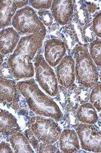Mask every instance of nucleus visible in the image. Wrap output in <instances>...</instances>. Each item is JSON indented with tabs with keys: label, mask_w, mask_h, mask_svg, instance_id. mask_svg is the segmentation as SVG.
Listing matches in <instances>:
<instances>
[{
	"label": "nucleus",
	"mask_w": 101,
	"mask_h": 153,
	"mask_svg": "<svg viewBox=\"0 0 101 153\" xmlns=\"http://www.w3.org/2000/svg\"><path fill=\"white\" fill-rule=\"evenodd\" d=\"M46 32L31 34L22 37L19 41L7 63L14 78L25 79L33 77L35 71L32 61L41 48Z\"/></svg>",
	"instance_id": "1"
},
{
	"label": "nucleus",
	"mask_w": 101,
	"mask_h": 153,
	"mask_svg": "<svg viewBox=\"0 0 101 153\" xmlns=\"http://www.w3.org/2000/svg\"><path fill=\"white\" fill-rule=\"evenodd\" d=\"M17 89L24 97L28 107L37 115L50 117L60 121L63 115L53 100L40 90L33 78L18 82Z\"/></svg>",
	"instance_id": "2"
},
{
	"label": "nucleus",
	"mask_w": 101,
	"mask_h": 153,
	"mask_svg": "<svg viewBox=\"0 0 101 153\" xmlns=\"http://www.w3.org/2000/svg\"><path fill=\"white\" fill-rule=\"evenodd\" d=\"M88 47L77 45L72 51L75 60V75L80 86L94 87L99 81V73L88 51Z\"/></svg>",
	"instance_id": "3"
},
{
	"label": "nucleus",
	"mask_w": 101,
	"mask_h": 153,
	"mask_svg": "<svg viewBox=\"0 0 101 153\" xmlns=\"http://www.w3.org/2000/svg\"><path fill=\"white\" fill-rule=\"evenodd\" d=\"M28 127L39 141L52 144L59 140L62 132L59 125L51 118L32 117L28 122Z\"/></svg>",
	"instance_id": "4"
},
{
	"label": "nucleus",
	"mask_w": 101,
	"mask_h": 153,
	"mask_svg": "<svg viewBox=\"0 0 101 153\" xmlns=\"http://www.w3.org/2000/svg\"><path fill=\"white\" fill-rule=\"evenodd\" d=\"M12 25L21 35L46 31L35 10L26 6L16 12L12 19Z\"/></svg>",
	"instance_id": "5"
},
{
	"label": "nucleus",
	"mask_w": 101,
	"mask_h": 153,
	"mask_svg": "<svg viewBox=\"0 0 101 153\" xmlns=\"http://www.w3.org/2000/svg\"><path fill=\"white\" fill-rule=\"evenodd\" d=\"M36 79L40 86L51 97L58 92V82L53 69L43 56L38 54L34 60Z\"/></svg>",
	"instance_id": "6"
},
{
	"label": "nucleus",
	"mask_w": 101,
	"mask_h": 153,
	"mask_svg": "<svg viewBox=\"0 0 101 153\" xmlns=\"http://www.w3.org/2000/svg\"><path fill=\"white\" fill-rule=\"evenodd\" d=\"M76 131L83 150L96 153L101 152V130L96 125L79 124Z\"/></svg>",
	"instance_id": "7"
},
{
	"label": "nucleus",
	"mask_w": 101,
	"mask_h": 153,
	"mask_svg": "<svg viewBox=\"0 0 101 153\" xmlns=\"http://www.w3.org/2000/svg\"><path fill=\"white\" fill-rule=\"evenodd\" d=\"M57 81L61 86L68 88L74 83L75 61L72 57L66 55L60 61L56 70Z\"/></svg>",
	"instance_id": "8"
},
{
	"label": "nucleus",
	"mask_w": 101,
	"mask_h": 153,
	"mask_svg": "<svg viewBox=\"0 0 101 153\" xmlns=\"http://www.w3.org/2000/svg\"><path fill=\"white\" fill-rule=\"evenodd\" d=\"M66 49L61 40L52 38L46 40L44 47V54L50 66L56 67L64 57Z\"/></svg>",
	"instance_id": "9"
},
{
	"label": "nucleus",
	"mask_w": 101,
	"mask_h": 153,
	"mask_svg": "<svg viewBox=\"0 0 101 153\" xmlns=\"http://www.w3.org/2000/svg\"><path fill=\"white\" fill-rule=\"evenodd\" d=\"M77 87L78 86L75 84L68 88L61 85L58 86V92L55 100L59 102L63 110L66 111H75L80 106Z\"/></svg>",
	"instance_id": "10"
},
{
	"label": "nucleus",
	"mask_w": 101,
	"mask_h": 153,
	"mask_svg": "<svg viewBox=\"0 0 101 153\" xmlns=\"http://www.w3.org/2000/svg\"><path fill=\"white\" fill-rule=\"evenodd\" d=\"M19 96L15 82L0 76V102L11 105L16 111L19 109Z\"/></svg>",
	"instance_id": "11"
},
{
	"label": "nucleus",
	"mask_w": 101,
	"mask_h": 153,
	"mask_svg": "<svg viewBox=\"0 0 101 153\" xmlns=\"http://www.w3.org/2000/svg\"><path fill=\"white\" fill-rule=\"evenodd\" d=\"M51 12L55 21L61 25H67L73 14L72 1H53Z\"/></svg>",
	"instance_id": "12"
},
{
	"label": "nucleus",
	"mask_w": 101,
	"mask_h": 153,
	"mask_svg": "<svg viewBox=\"0 0 101 153\" xmlns=\"http://www.w3.org/2000/svg\"><path fill=\"white\" fill-rule=\"evenodd\" d=\"M28 3V1H0V29L10 25L17 9Z\"/></svg>",
	"instance_id": "13"
},
{
	"label": "nucleus",
	"mask_w": 101,
	"mask_h": 153,
	"mask_svg": "<svg viewBox=\"0 0 101 153\" xmlns=\"http://www.w3.org/2000/svg\"><path fill=\"white\" fill-rule=\"evenodd\" d=\"M20 36L18 33L12 27L5 28L0 31V51L3 55L13 52L17 44Z\"/></svg>",
	"instance_id": "14"
},
{
	"label": "nucleus",
	"mask_w": 101,
	"mask_h": 153,
	"mask_svg": "<svg viewBox=\"0 0 101 153\" xmlns=\"http://www.w3.org/2000/svg\"><path fill=\"white\" fill-rule=\"evenodd\" d=\"M59 139L60 148L63 153H75L80 150L78 137L73 129L63 130Z\"/></svg>",
	"instance_id": "15"
},
{
	"label": "nucleus",
	"mask_w": 101,
	"mask_h": 153,
	"mask_svg": "<svg viewBox=\"0 0 101 153\" xmlns=\"http://www.w3.org/2000/svg\"><path fill=\"white\" fill-rule=\"evenodd\" d=\"M17 119L9 112L0 108V132L6 135H11L20 130Z\"/></svg>",
	"instance_id": "16"
},
{
	"label": "nucleus",
	"mask_w": 101,
	"mask_h": 153,
	"mask_svg": "<svg viewBox=\"0 0 101 153\" xmlns=\"http://www.w3.org/2000/svg\"><path fill=\"white\" fill-rule=\"evenodd\" d=\"M59 36L63 40L68 54H70L77 45H79L77 36L73 25L68 22V24L62 27L58 32Z\"/></svg>",
	"instance_id": "17"
},
{
	"label": "nucleus",
	"mask_w": 101,
	"mask_h": 153,
	"mask_svg": "<svg viewBox=\"0 0 101 153\" xmlns=\"http://www.w3.org/2000/svg\"><path fill=\"white\" fill-rule=\"evenodd\" d=\"M86 1H73V15L71 19L80 26H83L91 22V15L86 8Z\"/></svg>",
	"instance_id": "18"
},
{
	"label": "nucleus",
	"mask_w": 101,
	"mask_h": 153,
	"mask_svg": "<svg viewBox=\"0 0 101 153\" xmlns=\"http://www.w3.org/2000/svg\"><path fill=\"white\" fill-rule=\"evenodd\" d=\"M76 116L78 121L86 124H94L98 122V116L96 110L91 103H83L76 110Z\"/></svg>",
	"instance_id": "19"
},
{
	"label": "nucleus",
	"mask_w": 101,
	"mask_h": 153,
	"mask_svg": "<svg viewBox=\"0 0 101 153\" xmlns=\"http://www.w3.org/2000/svg\"><path fill=\"white\" fill-rule=\"evenodd\" d=\"M10 142L15 153H34L28 140L18 131L11 135Z\"/></svg>",
	"instance_id": "20"
},
{
	"label": "nucleus",
	"mask_w": 101,
	"mask_h": 153,
	"mask_svg": "<svg viewBox=\"0 0 101 153\" xmlns=\"http://www.w3.org/2000/svg\"><path fill=\"white\" fill-rule=\"evenodd\" d=\"M66 113L60 120L61 124L64 128H74L79 124L76 110L66 111Z\"/></svg>",
	"instance_id": "21"
},
{
	"label": "nucleus",
	"mask_w": 101,
	"mask_h": 153,
	"mask_svg": "<svg viewBox=\"0 0 101 153\" xmlns=\"http://www.w3.org/2000/svg\"><path fill=\"white\" fill-rule=\"evenodd\" d=\"M101 43L100 39L97 38L90 44V56L97 66H101Z\"/></svg>",
	"instance_id": "22"
},
{
	"label": "nucleus",
	"mask_w": 101,
	"mask_h": 153,
	"mask_svg": "<svg viewBox=\"0 0 101 153\" xmlns=\"http://www.w3.org/2000/svg\"><path fill=\"white\" fill-rule=\"evenodd\" d=\"M101 83L98 82L90 94V101L98 111L101 110Z\"/></svg>",
	"instance_id": "23"
},
{
	"label": "nucleus",
	"mask_w": 101,
	"mask_h": 153,
	"mask_svg": "<svg viewBox=\"0 0 101 153\" xmlns=\"http://www.w3.org/2000/svg\"><path fill=\"white\" fill-rule=\"evenodd\" d=\"M81 33L83 39L86 44L91 43L96 39V36L93 30L92 22H90L82 27Z\"/></svg>",
	"instance_id": "24"
},
{
	"label": "nucleus",
	"mask_w": 101,
	"mask_h": 153,
	"mask_svg": "<svg viewBox=\"0 0 101 153\" xmlns=\"http://www.w3.org/2000/svg\"><path fill=\"white\" fill-rule=\"evenodd\" d=\"M39 19L41 22L47 27H50L53 22V16L52 12L45 9L39 10L38 12Z\"/></svg>",
	"instance_id": "25"
},
{
	"label": "nucleus",
	"mask_w": 101,
	"mask_h": 153,
	"mask_svg": "<svg viewBox=\"0 0 101 153\" xmlns=\"http://www.w3.org/2000/svg\"><path fill=\"white\" fill-rule=\"evenodd\" d=\"M91 89L83 87H77V95L80 104L86 103L89 101Z\"/></svg>",
	"instance_id": "26"
},
{
	"label": "nucleus",
	"mask_w": 101,
	"mask_h": 153,
	"mask_svg": "<svg viewBox=\"0 0 101 153\" xmlns=\"http://www.w3.org/2000/svg\"><path fill=\"white\" fill-rule=\"evenodd\" d=\"M101 16L100 11L94 16L92 22L93 30L95 35L99 38L101 37Z\"/></svg>",
	"instance_id": "27"
},
{
	"label": "nucleus",
	"mask_w": 101,
	"mask_h": 153,
	"mask_svg": "<svg viewBox=\"0 0 101 153\" xmlns=\"http://www.w3.org/2000/svg\"><path fill=\"white\" fill-rule=\"evenodd\" d=\"M53 1H30L29 3L33 8L41 10L51 8Z\"/></svg>",
	"instance_id": "28"
},
{
	"label": "nucleus",
	"mask_w": 101,
	"mask_h": 153,
	"mask_svg": "<svg viewBox=\"0 0 101 153\" xmlns=\"http://www.w3.org/2000/svg\"><path fill=\"white\" fill-rule=\"evenodd\" d=\"M58 149L52 143L43 142L39 145L38 153H60Z\"/></svg>",
	"instance_id": "29"
},
{
	"label": "nucleus",
	"mask_w": 101,
	"mask_h": 153,
	"mask_svg": "<svg viewBox=\"0 0 101 153\" xmlns=\"http://www.w3.org/2000/svg\"><path fill=\"white\" fill-rule=\"evenodd\" d=\"M25 133L29 142H30V143L33 146V148L37 151L38 150L39 143H38V140L37 137H35V135L33 134L32 130L30 129H27L25 131Z\"/></svg>",
	"instance_id": "30"
},
{
	"label": "nucleus",
	"mask_w": 101,
	"mask_h": 153,
	"mask_svg": "<svg viewBox=\"0 0 101 153\" xmlns=\"http://www.w3.org/2000/svg\"><path fill=\"white\" fill-rule=\"evenodd\" d=\"M0 75L4 78H13V74L9 67L8 63L5 62L0 68Z\"/></svg>",
	"instance_id": "31"
},
{
	"label": "nucleus",
	"mask_w": 101,
	"mask_h": 153,
	"mask_svg": "<svg viewBox=\"0 0 101 153\" xmlns=\"http://www.w3.org/2000/svg\"><path fill=\"white\" fill-rule=\"evenodd\" d=\"M86 8H87L88 11L91 15L95 13L99 9V7L94 3L86 1Z\"/></svg>",
	"instance_id": "32"
},
{
	"label": "nucleus",
	"mask_w": 101,
	"mask_h": 153,
	"mask_svg": "<svg viewBox=\"0 0 101 153\" xmlns=\"http://www.w3.org/2000/svg\"><path fill=\"white\" fill-rule=\"evenodd\" d=\"M13 152L10 148L8 143L2 142L0 143V153H13Z\"/></svg>",
	"instance_id": "33"
},
{
	"label": "nucleus",
	"mask_w": 101,
	"mask_h": 153,
	"mask_svg": "<svg viewBox=\"0 0 101 153\" xmlns=\"http://www.w3.org/2000/svg\"><path fill=\"white\" fill-rule=\"evenodd\" d=\"M3 62V56L2 55V54L0 53V66L2 65Z\"/></svg>",
	"instance_id": "34"
},
{
	"label": "nucleus",
	"mask_w": 101,
	"mask_h": 153,
	"mask_svg": "<svg viewBox=\"0 0 101 153\" xmlns=\"http://www.w3.org/2000/svg\"><path fill=\"white\" fill-rule=\"evenodd\" d=\"M2 135H3V134H2V133H1V132H0V138H1V137H2Z\"/></svg>",
	"instance_id": "35"
}]
</instances>
